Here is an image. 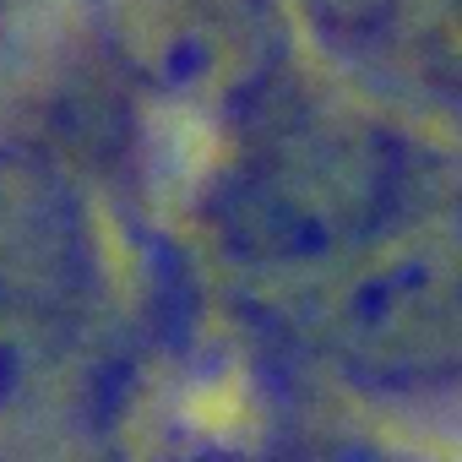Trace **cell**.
Returning a JSON list of instances; mask_svg holds the SVG:
<instances>
[{
	"instance_id": "obj_1",
	"label": "cell",
	"mask_w": 462,
	"mask_h": 462,
	"mask_svg": "<svg viewBox=\"0 0 462 462\" xmlns=\"http://www.w3.org/2000/svg\"><path fill=\"white\" fill-rule=\"evenodd\" d=\"M289 316L370 386L462 381V158L402 142L386 185Z\"/></svg>"
},
{
	"instance_id": "obj_2",
	"label": "cell",
	"mask_w": 462,
	"mask_h": 462,
	"mask_svg": "<svg viewBox=\"0 0 462 462\" xmlns=\"http://www.w3.org/2000/svg\"><path fill=\"white\" fill-rule=\"evenodd\" d=\"M104 39L147 98L196 115L262 104L283 66L273 0H104Z\"/></svg>"
},
{
	"instance_id": "obj_3",
	"label": "cell",
	"mask_w": 462,
	"mask_h": 462,
	"mask_svg": "<svg viewBox=\"0 0 462 462\" xmlns=\"http://www.w3.org/2000/svg\"><path fill=\"white\" fill-rule=\"evenodd\" d=\"M104 413L98 354L44 294L0 289V462L60 457L93 440Z\"/></svg>"
},
{
	"instance_id": "obj_4",
	"label": "cell",
	"mask_w": 462,
	"mask_h": 462,
	"mask_svg": "<svg viewBox=\"0 0 462 462\" xmlns=\"http://www.w3.org/2000/svg\"><path fill=\"white\" fill-rule=\"evenodd\" d=\"M446 6H451V12H457V17H462V0H446Z\"/></svg>"
}]
</instances>
